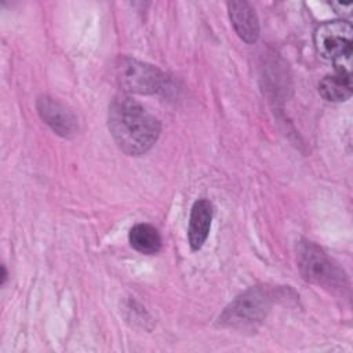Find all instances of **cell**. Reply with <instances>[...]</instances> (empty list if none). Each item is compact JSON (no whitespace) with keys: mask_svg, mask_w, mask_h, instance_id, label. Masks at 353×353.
<instances>
[{"mask_svg":"<svg viewBox=\"0 0 353 353\" xmlns=\"http://www.w3.org/2000/svg\"><path fill=\"white\" fill-rule=\"evenodd\" d=\"M108 125L119 149L128 156L145 154L161 131L157 117L127 95H117L110 102Z\"/></svg>","mask_w":353,"mask_h":353,"instance_id":"cell-1","label":"cell"},{"mask_svg":"<svg viewBox=\"0 0 353 353\" xmlns=\"http://www.w3.org/2000/svg\"><path fill=\"white\" fill-rule=\"evenodd\" d=\"M276 298V290L269 285H255L236 296L221 313L218 323L234 330H252L269 313Z\"/></svg>","mask_w":353,"mask_h":353,"instance_id":"cell-2","label":"cell"},{"mask_svg":"<svg viewBox=\"0 0 353 353\" xmlns=\"http://www.w3.org/2000/svg\"><path fill=\"white\" fill-rule=\"evenodd\" d=\"M298 266L306 281L332 292H343L349 285L345 270L313 241L299 244Z\"/></svg>","mask_w":353,"mask_h":353,"instance_id":"cell-3","label":"cell"},{"mask_svg":"<svg viewBox=\"0 0 353 353\" xmlns=\"http://www.w3.org/2000/svg\"><path fill=\"white\" fill-rule=\"evenodd\" d=\"M317 52L334 68L349 69L353 54V29L346 21H327L320 23L313 34Z\"/></svg>","mask_w":353,"mask_h":353,"instance_id":"cell-4","label":"cell"},{"mask_svg":"<svg viewBox=\"0 0 353 353\" xmlns=\"http://www.w3.org/2000/svg\"><path fill=\"white\" fill-rule=\"evenodd\" d=\"M116 80L123 91L131 94H157L165 88V74L156 66L121 57L116 62Z\"/></svg>","mask_w":353,"mask_h":353,"instance_id":"cell-5","label":"cell"},{"mask_svg":"<svg viewBox=\"0 0 353 353\" xmlns=\"http://www.w3.org/2000/svg\"><path fill=\"white\" fill-rule=\"evenodd\" d=\"M36 108L41 120L58 135L72 138L79 132V120L72 109L61 101L41 95L36 101Z\"/></svg>","mask_w":353,"mask_h":353,"instance_id":"cell-6","label":"cell"},{"mask_svg":"<svg viewBox=\"0 0 353 353\" xmlns=\"http://www.w3.org/2000/svg\"><path fill=\"white\" fill-rule=\"evenodd\" d=\"M226 6L232 26L237 36L248 44L255 43L259 37V21L252 6L244 0L229 1Z\"/></svg>","mask_w":353,"mask_h":353,"instance_id":"cell-7","label":"cell"},{"mask_svg":"<svg viewBox=\"0 0 353 353\" xmlns=\"http://www.w3.org/2000/svg\"><path fill=\"white\" fill-rule=\"evenodd\" d=\"M212 221V204L207 199H199L194 201L188 228V240L193 251H197L205 243Z\"/></svg>","mask_w":353,"mask_h":353,"instance_id":"cell-8","label":"cell"},{"mask_svg":"<svg viewBox=\"0 0 353 353\" xmlns=\"http://www.w3.org/2000/svg\"><path fill=\"white\" fill-rule=\"evenodd\" d=\"M334 73L327 74L319 83L320 95L330 102H343L352 95L350 69L334 68Z\"/></svg>","mask_w":353,"mask_h":353,"instance_id":"cell-9","label":"cell"},{"mask_svg":"<svg viewBox=\"0 0 353 353\" xmlns=\"http://www.w3.org/2000/svg\"><path fill=\"white\" fill-rule=\"evenodd\" d=\"M128 241L131 247L145 255L157 254L161 250V237L159 230L149 223H137L130 229Z\"/></svg>","mask_w":353,"mask_h":353,"instance_id":"cell-10","label":"cell"},{"mask_svg":"<svg viewBox=\"0 0 353 353\" xmlns=\"http://www.w3.org/2000/svg\"><path fill=\"white\" fill-rule=\"evenodd\" d=\"M6 279H7V270H6V266L3 265L1 266V284L6 283Z\"/></svg>","mask_w":353,"mask_h":353,"instance_id":"cell-11","label":"cell"}]
</instances>
